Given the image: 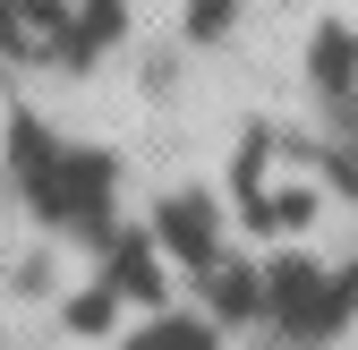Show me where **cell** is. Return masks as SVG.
I'll list each match as a JSON object with an SVG mask.
<instances>
[{
  "mask_svg": "<svg viewBox=\"0 0 358 350\" xmlns=\"http://www.w3.org/2000/svg\"><path fill=\"white\" fill-rule=\"evenodd\" d=\"M17 188L52 231H111V162L85 146H52L43 128H17Z\"/></svg>",
  "mask_w": 358,
  "mask_h": 350,
  "instance_id": "cell-1",
  "label": "cell"
},
{
  "mask_svg": "<svg viewBox=\"0 0 358 350\" xmlns=\"http://www.w3.org/2000/svg\"><path fill=\"white\" fill-rule=\"evenodd\" d=\"M350 290H358V282L316 274L307 256H290V265L264 274V316H273L290 342H333V333L350 325Z\"/></svg>",
  "mask_w": 358,
  "mask_h": 350,
  "instance_id": "cell-2",
  "label": "cell"
},
{
  "mask_svg": "<svg viewBox=\"0 0 358 350\" xmlns=\"http://www.w3.org/2000/svg\"><path fill=\"white\" fill-rule=\"evenodd\" d=\"M154 239L179 256V265H213L222 256V214H213V197H196V188H179V197H162L154 205Z\"/></svg>",
  "mask_w": 358,
  "mask_h": 350,
  "instance_id": "cell-3",
  "label": "cell"
},
{
  "mask_svg": "<svg viewBox=\"0 0 358 350\" xmlns=\"http://www.w3.org/2000/svg\"><path fill=\"white\" fill-rule=\"evenodd\" d=\"M103 248H111V290L162 308V290H171V282H162V239H154V231H111Z\"/></svg>",
  "mask_w": 358,
  "mask_h": 350,
  "instance_id": "cell-4",
  "label": "cell"
},
{
  "mask_svg": "<svg viewBox=\"0 0 358 350\" xmlns=\"http://www.w3.org/2000/svg\"><path fill=\"white\" fill-rule=\"evenodd\" d=\"M307 77H316V94H350L358 85V34L350 26H316V43H307Z\"/></svg>",
  "mask_w": 358,
  "mask_h": 350,
  "instance_id": "cell-5",
  "label": "cell"
},
{
  "mask_svg": "<svg viewBox=\"0 0 358 350\" xmlns=\"http://www.w3.org/2000/svg\"><path fill=\"white\" fill-rule=\"evenodd\" d=\"M128 350H222V333L205 316H179V308H154L137 333H128Z\"/></svg>",
  "mask_w": 358,
  "mask_h": 350,
  "instance_id": "cell-6",
  "label": "cell"
},
{
  "mask_svg": "<svg viewBox=\"0 0 358 350\" xmlns=\"http://www.w3.org/2000/svg\"><path fill=\"white\" fill-rule=\"evenodd\" d=\"M231 18H239V0H188V34H196V43H222Z\"/></svg>",
  "mask_w": 358,
  "mask_h": 350,
  "instance_id": "cell-7",
  "label": "cell"
},
{
  "mask_svg": "<svg viewBox=\"0 0 358 350\" xmlns=\"http://www.w3.org/2000/svg\"><path fill=\"white\" fill-rule=\"evenodd\" d=\"M111 308H120V290L103 282V290H85V299H69V325H77V333H103V325H111Z\"/></svg>",
  "mask_w": 358,
  "mask_h": 350,
  "instance_id": "cell-8",
  "label": "cell"
},
{
  "mask_svg": "<svg viewBox=\"0 0 358 350\" xmlns=\"http://www.w3.org/2000/svg\"><path fill=\"white\" fill-rule=\"evenodd\" d=\"M0 9H9V0H0Z\"/></svg>",
  "mask_w": 358,
  "mask_h": 350,
  "instance_id": "cell-9",
  "label": "cell"
}]
</instances>
